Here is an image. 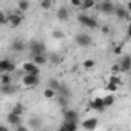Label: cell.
I'll return each mask as SVG.
<instances>
[{"mask_svg": "<svg viewBox=\"0 0 131 131\" xmlns=\"http://www.w3.org/2000/svg\"><path fill=\"white\" fill-rule=\"evenodd\" d=\"M77 22H79L82 26L88 28V29H97V28L100 26L99 22H97V19H96V17H91V16L86 14V13H80V14L77 16Z\"/></svg>", "mask_w": 131, "mask_h": 131, "instance_id": "obj_1", "label": "cell"}, {"mask_svg": "<svg viewBox=\"0 0 131 131\" xmlns=\"http://www.w3.org/2000/svg\"><path fill=\"white\" fill-rule=\"evenodd\" d=\"M28 49H29V52L32 54V57H34V56H40V54H46V46H45V43L40 42V40H31V42L28 43Z\"/></svg>", "mask_w": 131, "mask_h": 131, "instance_id": "obj_2", "label": "cell"}, {"mask_svg": "<svg viewBox=\"0 0 131 131\" xmlns=\"http://www.w3.org/2000/svg\"><path fill=\"white\" fill-rule=\"evenodd\" d=\"M74 42L80 48H88V46L93 45V37L90 34H86V32H79V34L74 36Z\"/></svg>", "mask_w": 131, "mask_h": 131, "instance_id": "obj_3", "label": "cell"}, {"mask_svg": "<svg viewBox=\"0 0 131 131\" xmlns=\"http://www.w3.org/2000/svg\"><path fill=\"white\" fill-rule=\"evenodd\" d=\"M96 9L100 11L102 14L110 16V14H114V13H116V5H114L113 2H110V0H103V2H99V3L96 5Z\"/></svg>", "mask_w": 131, "mask_h": 131, "instance_id": "obj_4", "label": "cell"}, {"mask_svg": "<svg viewBox=\"0 0 131 131\" xmlns=\"http://www.w3.org/2000/svg\"><path fill=\"white\" fill-rule=\"evenodd\" d=\"M0 73L2 74H13L16 73V62L9 59H2L0 60Z\"/></svg>", "mask_w": 131, "mask_h": 131, "instance_id": "obj_5", "label": "cell"}, {"mask_svg": "<svg viewBox=\"0 0 131 131\" xmlns=\"http://www.w3.org/2000/svg\"><path fill=\"white\" fill-rule=\"evenodd\" d=\"M23 22V16L20 11H16V13H9L8 14V26L11 28H19Z\"/></svg>", "mask_w": 131, "mask_h": 131, "instance_id": "obj_6", "label": "cell"}, {"mask_svg": "<svg viewBox=\"0 0 131 131\" xmlns=\"http://www.w3.org/2000/svg\"><path fill=\"white\" fill-rule=\"evenodd\" d=\"M22 70H23L25 74H31V76H37V77H39V74H40V68L37 67L32 60H31V62H23Z\"/></svg>", "mask_w": 131, "mask_h": 131, "instance_id": "obj_7", "label": "cell"}, {"mask_svg": "<svg viewBox=\"0 0 131 131\" xmlns=\"http://www.w3.org/2000/svg\"><path fill=\"white\" fill-rule=\"evenodd\" d=\"M117 63H119L122 73H129V71H131V56H129V54H123V56L119 59Z\"/></svg>", "mask_w": 131, "mask_h": 131, "instance_id": "obj_8", "label": "cell"}, {"mask_svg": "<svg viewBox=\"0 0 131 131\" xmlns=\"http://www.w3.org/2000/svg\"><path fill=\"white\" fill-rule=\"evenodd\" d=\"M22 83H23L25 86H28V88H34V86H39V83H40V79H39L37 76L25 74V76L22 77Z\"/></svg>", "mask_w": 131, "mask_h": 131, "instance_id": "obj_9", "label": "cell"}, {"mask_svg": "<svg viewBox=\"0 0 131 131\" xmlns=\"http://www.w3.org/2000/svg\"><path fill=\"white\" fill-rule=\"evenodd\" d=\"M90 108L97 111V113H105L106 106H105V102H103V97H94L90 103Z\"/></svg>", "mask_w": 131, "mask_h": 131, "instance_id": "obj_10", "label": "cell"}, {"mask_svg": "<svg viewBox=\"0 0 131 131\" xmlns=\"http://www.w3.org/2000/svg\"><path fill=\"white\" fill-rule=\"evenodd\" d=\"M63 114V120H68V122H79V113L76 110H70V108H65L62 110Z\"/></svg>", "mask_w": 131, "mask_h": 131, "instance_id": "obj_11", "label": "cell"}, {"mask_svg": "<svg viewBox=\"0 0 131 131\" xmlns=\"http://www.w3.org/2000/svg\"><path fill=\"white\" fill-rule=\"evenodd\" d=\"M97 126H99V119H96V117H88L82 122V128L85 131H94Z\"/></svg>", "mask_w": 131, "mask_h": 131, "instance_id": "obj_12", "label": "cell"}, {"mask_svg": "<svg viewBox=\"0 0 131 131\" xmlns=\"http://www.w3.org/2000/svg\"><path fill=\"white\" fill-rule=\"evenodd\" d=\"M6 122H8L13 128H17V126H22V125H23V117H22V116H17V114L9 113V114L6 116Z\"/></svg>", "mask_w": 131, "mask_h": 131, "instance_id": "obj_13", "label": "cell"}, {"mask_svg": "<svg viewBox=\"0 0 131 131\" xmlns=\"http://www.w3.org/2000/svg\"><path fill=\"white\" fill-rule=\"evenodd\" d=\"M11 49H13V52H23L25 49H28V45L23 42V40H20V39H16V40H13L11 42Z\"/></svg>", "mask_w": 131, "mask_h": 131, "instance_id": "obj_14", "label": "cell"}, {"mask_svg": "<svg viewBox=\"0 0 131 131\" xmlns=\"http://www.w3.org/2000/svg\"><path fill=\"white\" fill-rule=\"evenodd\" d=\"M56 16H57V19H59L60 22H68V20H70V9H68L67 6H60V8L57 9Z\"/></svg>", "mask_w": 131, "mask_h": 131, "instance_id": "obj_15", "label": "cell"}, {"mask_svg": "<svg viewBox=\"0 0 131 131\" xmlns=\"http://www.w3.org/2000/svg\"><path fill=\"white\" fill-rule=\"evenodd\" d=\"M128 11H126V8L123 6V5H117L116 6V13H114V16L119 19V20H123V19H126L128 17Z\"/></svg>", "mask_w": 131, "mask_h": 131, "instance_id": "obj_16", "label": "cell"}, {"mask_svg": "<svg viewBox=\"0 0 131 131\" xmlns=\"http://www.w3.org/2000/svg\"><path fill=\"white\" fill-rule=\"evenodd\" d=\"M28 126H29V129H40V126H42V119L40 117H37V116H32L29 120H28Z\"/></svg>", "mask_w": 131, "mask_h": 131, "instance_id": "obj_17", "label": "cell"}, {"mask_svg": "<svg viewBox=\"0 0 131 131\" xmlns=\"http://www.w3.org/2000/svg\"><path fill=\"white\" fill-rule=\"evenodd\" d=\"M60 128H63L65 131H77L79 128V122H68V120H63Z\"/></svg>", "mask_w": 131, "mask_h": 131, "instance_id": "obj_18", "label": "cell"}, {"mask_svg": "<svg viewBox=\"0 0 131 131\" xmlns=\"http://www.w3.org/2000/svg\"><path fill=\"white\" fill-rule=\"evenodd\" d=\"M57 96H62V97H67V99H70V96H71V90H70V86L67 85V83H60V88H59V91H57Z\"/></svg>", "mask_w": 131, "mask_h": 131, "instance_id": "obj_19", "label": "cell"}, {"mask_svg": "<svg viewBox=\"0 0 131 131\" xmlns=\"http://www.w3.org/2000/svg\"><path fill=\"white\" fill-rule=\"evenodd\" d=\"M48 62H49L51 65H60V63L63 62V56L59 54V52H51L49 57H48Z\"/></svg>", "mask_w": 131, "mask_h": 131, "instance_id": "obj_20", "label": "cell"}, {"mask_svg": "<svg viewBox=\"0 0 131 131\" xmlns=\"http://www.w3.org/2000/svg\"><path fill=\"white\" fill-rule=\"evenodd\" d=\"M17 90H19V86L17 85H6V86H2V94L3 96H13V94H16L17 93Z\"/></svg>", "mask_w": 131, "mask_h": 131, "instance_id": "obj_21", "label": "cell"}, {"mask_svg": "<svg viewBox=\"0 0 131 131\" xmlns=\"http://www.w3.org/2000/svg\"><path fill=\"white\" fill-rule=\"evenodd\" d=\"M32 62L37 65V67L40 68V67H43V65H46L48 63V56L46 54H40V56H34L32 57Z\"/></svg>", "mask_w": 131, "mask_h": 131, "instance_id": "obj_22", "label": "cell"}, {"mask_svg": "<svg viewBox=\"0 0 131 131\" xmlns=\"http://www.w3.org/2000/svg\"><path fill=\"white\" fill-rule=\"evenodd\" d=\"M25 111H26V106H25L23 103H16L9 113H13V114H17V116H22V117H23Z\"/></svg>", "mask_w": 131, "mask_h": 131, "instance_id": "obj_23", "label": "cell"}, {"mask_svg": "<svg viewBox=\"0 0 131 131\" xmlns=\"http://www.w3.org/2000/svg\"><path fill=\"white\" fill-rule=\"evenodd\" d=\"M13 77H14V74H2L0 76V85L2 86H6V85H13Z\"/></svg>", "mask_w": 131, "mask_h": 131, "instance_id": "obj_24", "label": "cell"}, {"mask_svg": "<svg viewBox=\"0 0 131 131\" xmlns=\"http://www.w3.org/2000/svg\"><path fill=\"white\" fill-rule=\"evenodd\" d=\"M29 6H31V3L28 0H20V2H17V11H20V13H26L29 9Z\"/></svg>", "mask_w": 131, "mask_h": 131, "instance_id": "obj_25", "label": "cell"}, {"mask_svg": "<svg viewBox=\"0 0 131 131\" xmlns=\"http://www.w3.org/2000/svg\"><path fill=\"white\" fill-rule=\"evenodd\" d=\"M103 102H105V106L106 108H110V106H113L114 103H116V97H114V94H106L105 97H103Z\"/></svg>", "mask_w": 131, "mask_h": 131, "instance_id": "obj_26", "label": "cell"}, {"mask_svg": "<svg viewBox=\"0 0 131 131\" xmlns=\"http://www.w3.org/2000/svg\"><path fill=\"white\" fill-rule=\"evenodd\" d=\"M43 97L45 99H48V100H51V99H56L57 97V93L54 91V90H51V88H45V91H43Z\"/></svg>", "mask_w": 131, "mask_h": 131, "instance_id": "obj_27", "label": "cell"}, {"mask_svg": "<svg viewBox=\"0 0 131 131\" xmlns=\"http://www.w3.org/2000/svg\"><path fill=\"white\" fill-rule=\"evenodd\" d=\"M60 83H62V82H59L57 79H49V80H48V88H51V90H54V91L57 93L59 88H60Z\"/></svg>", "mask_w": 131, "mask_h": 131, "instance_id": "obj_28", "label": "cell"}, {"mask_svg": "<svg viewBox=\"0 0 131 131\" xmlns=\"http://www.w3.org/2000/svg\"><path fill=\"white\" fill-rule=\"evenodd\" d=\"M96 2H93V0H86V2H83V5H82V9L83 11H90V9H93V8H96Z\"/></svg>", "mask_w": 131, "mask_h": 131, "instance_id": "obj_29", "label": "cell"}, {"mask_svg": "<svg viewBox=\"0 0 131 131\" xmlns=\"http://www.w3.org/2000/svg\"><path fill=\"white\" fill-rule=\"evenodd\" d=\"M51 37H52V39H56V40H60V39H63V37H65V32H63L62 29H52Z\"/></svg>", "mask_w": 131, "mask_h": 131, "instance_id": "obj_30", "label": "cell"}, {"mask_svg": "<svg viewBox=\"0 0 131 131\" xmlns=\"http://www.w3.org/2000/svg\"><path fill=\"white\" fill-rule=\"evenodd\" d=\"M82 65H83V68H85V70H93V68H94V65H96V62H94L93 59H85Z\"/></svg>", "mask_w": 131, "mask_h": 131, "instance_id": "obj_31", "label": "cell"}, {"mask_svg": "<svg viewBox=\"0 0 131 131\" xmlns=\"http://www.w3.org/2000/svg\"><path fill=\"white\" fill-rule=\"evenodd\" d=\"M108 82H111V83H114V85H117V86H120V85H122V79L119 77V74H111Z\"/></svg>", "mask_w": 131, "mask_h": 131, "instance_id": "obj_32", "label": "cell"}, {"mask_svg": "<svg viewBox=\"0 0 131 131\" xmlns=\"http://www.w3.org/2000/svg\"><path fill=\"white\" fill-rule=\"evenodd\" d=\"M57 103H59V106L62 110H65V108H67V105H68V99L67 97H62V96H57Z\"/></svg>", "mask_w": 131, "mask_h": 131, "instance_id": "obj_33", "label": "cell"}, {"mask_svg": "<svg viewBox=\"0 0 131 131\" xmlns=\"http://www.w3.org/2000/svg\"><path fill=\"white\" fill-rule=\"evenodd\" d=\"M105 90H106L110 94H113V93H116V91L119 90V86H117V85H114V83H111V82H108V83H106V86H105Z\"/></svg>", "mask_w": 131, "mask_h": 131, "instance_id": "obj_34", "label": "cell"}, {"mask_svg": "<svg viewBox=\"0 0 131 131\" xmlns=\"http://www.w3.org/2000/svg\"><path fill=\"white\" fill-rule=\"evenodd\" d=\"M51 6H52L51 0H42L40 2V8H43V9H51Z\"/></svg>", "mask_w": 131, "mask_h": 131, "instance_id": "obj_35", "label": "cell"}, {"mask_svg": "<svg viewBox=\"0 0 131 131\" xmlns=\"http://www.w3.org/2000/svg\"><path fill=\"white\" fill-rule=\"evenodd\" d=\"M113 52L116 54V56H123V51H122V45H116L114 48H113Z\"/></svg>", "mask_w": 131, "mask_h": 131, "instance_id": "obj_36", "label": "cell"}, {"mask_svg": "<svg viewBox=\"0 0 131 131\" xmlns=\"http://www.w3.org/2000/svg\"><path fill=\"white\" fill-rule=\"evenodd\" d=\"M71 6L73 8H82V5H83V2H82V0H71Z\"/></svg>", "mask_w": 131, "mask_h": 131, "instance_id": "obj_37", "label": "cell"}, {"mask_svg": "<svg viewBox=\"0 0 131 131\" xmlns=\"http://www.w3.org/2000/svg\"><path fill=\"white\" fill-rule=\"evenodd\" d=\"M119 73H122V71H120V67H119V63H114L113 67H111V74H119Z\"/></svg>", "mask_w": 131, "mask_h": 131, "instance_id": "obj_38", "label": "cell"}, {"mask_svg": "<svg viewBox=\"0 0 131 131\" xmlns=\"http://www.w3.org/2000/svg\"><path fill=\"white\" fill-rule=\"evenodd\" d=\"M0 22L3 25H8V14L6 13H0Z\"/></svg>", "mask_w": 131, "mask_h": 131, "instance_id": "obj_39", "label": "cell"}, {"mask_svg": "<svg viewBox=\"0 0 131 131\" xmlns=\"http://www.w3.org/2000/svg\"><path fill=\"white\" fill-rule=\"evenodd\" d=\"M100 31H102L103 34H110V32H111V28H110L108 25H102V26H100Z\"/></svg>", "mask_w": 131, "mask_h": 131, "instance_id": "obj_40", "label": "cell"}, {"mask_svg": "<svg viewBox=\"0 0 131 131\" xmlns=\"http://www.w3.org/2000/svg\"><path fill=\"white\" fill-rule=\"evenodd\" d=\"M14 131H29V126H26V125H22V126H17V128H14Z\"/></svg>", "mask_w": 131, "mask_h": 131, "instance_id": "obj_41", "label": "cell"}, {"mask_svg": "<svg viewBox=\"0 0 131 131\" xmlns=\"http://www.w3.org/2000/svg\"><path fill=\"white\" fill-rule=\"evenodd\" d=\"M0 131H9V128H8V125H2V126H0Z\"/></svg>", "mask_w": 131, "mask_h": 131, "instance_id": "obj_42", "label": "cell"}, {"mask_svg": "<svg viewBox=\"0 0 131 131\" xmlns=\"http://www.w3.org/2000/svg\"><path fill=\"white\" fill-rule=\"evenodd\" d=\"M126 34H128V37L131 39V23L128 25V28H126Z\"/></svg>", "mask_w": 131, "mask_h": 131, "instance_id": "obj_43", "label": "cell"}, {"mask_svg": "<svg viewBox=\"0 0 131 131\" xmlns=\"http://www.w3.org/2000/svg\"><path fill=\"white\" fill-rule=\"evenodd\" d=\"M125 8H126V11H128V13H131V2H128V3L125 5Z\"/></svg>", "mask_w": 131, "mask_h": 131, "instance_id": "obj_44", "label": "cell"}, {"mask_svg": "<svg viewBox=\"0 0 131 131\" xmlns=\"http://www.w3.org/2000/svg\"><path fill=\"white\" fill-rule=\"evenodd\" d=\"M56 131H65V129H63V128H59V129H56Z\"/></svg>", "mask_w": 131, "mask_h": 131, "instance_id": "obj_45", "label": "cell"}, {"mask_svg": "<svg viewBox=\"0 0 131 131\" xmlns=\"http://www.w3.org/2000/svg\"><path fill=\"white\" fill-rule=\"evenodd\" d=\"M129 90H131V85H129Z\"/></svg>", "mask_w": 131, "mask_h": 131, "instance_id": "obj_46", "label": "cell"}]
</instances>
